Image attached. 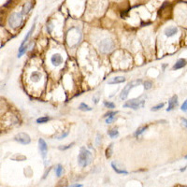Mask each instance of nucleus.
I'll list each match as a JSON object with an SVG mask.
<instances>
[{
	"label": "nucleus",
	"mask_w": 187,
	"mask_h": 187,
	"mask_svg": "<svg viewBox=\"0 0 187 187\" xmlns=\"http://www.w3.org/2000/svg\"><path fill=\"white\" fill-rule=\"evenodd\" d=\"M112 169H114V171L116 173H118V174H128V172L126 171L125 169H120L117 166H115L114 163H112Z\"/></svg>",
	"instance_id": "obj_17"
},
{
	"label": "nucleus",
	"mask_w": 187,
	"mask_h": 187,
	"mask_svg": "<svg viewBox=\"0 0 187 187\" xmlns=\"http://www.w3.org/2000/svg\"><path fill=\"white\" fill-rule=\"evenodd\" d=\"M181 109L183 110V112H187V99L184 101V102H183V104L181 105Z\"/></svg>",
	"instance_id": "obj_28"
},
{
	"label": "nucleus",
	"mask_w": 187,
	"mask_h": 187,
	"mask_svg": "<svg viewBox=\"0 0 187 187\" xmlns=\"http://www.w3.org/2000/svg\"><path fill=\"white\" fill-rule=\"evenodd\" d=\"M141 83V80H133V82H130L129 83L126 84V86H124V88L123 89L122 93H121L120 97L122 100H125L128 97V94L130 92V90L136 87V86H139V85Z\"/></svg>",
	"instance_id": "obj_5"
},
{
	"label": "nucleus",
	"mask_w": 187,
	"mask_h": 187,
	"mask_svg": "<svg viewBox=\"0 0 187 187\" xmlns=\"http://www.w3.org/2000/svg\"><path fill=\"white\" fill-rule=\"evenodd\" d=\"M38 148H39L40 153H41L42 158L45 159L47 156V153H48V146H47V143L45 142V140L43 139H38Z\"/></svg>",
	"instance_id": "obj_8"
},
{
	"label": "nucleus",
	"mask_w": 187,
	"mask_h": 187,
	"mask_svg": "<svg viewBox=\"0 0 187 187\" xmlns=\"http://www.w3.org/2000/svg\"><path fill=\"white\" fill-rule=\"evenodd\" d=\"M125 82V78L122 77V76H118V77H114L112 79H110L108 83L109 84H118V83H123Z\"/></svg>",
	"instance_id": "obj_12"
},
{
	"label": "nucleus",
	"mask_w": 187,
	"mask_h": 187,
	"mask_svg": "<svg viewBox=\"0 0 187 187\" xmlns=\"http://www.w3.org/2000/svg\"><path fill=\"white\" fill-rule=\"evenodd\" d=\"M177 105H178V97H177V95H173L169 101V108L166 109V112L172 110L174 108L177 107Z\"/></svg>",
	"instance_id": "obj_10"
},
{
	"label": "nucleus",
	"mask_w": 187,
	"mask_h": 187,
	"mask_svg": "<svg viewBox=\"0 0 187 187\" xmlns=\"http://www.w3.org/2000/svg\"><path fill=\"white\" fill-rule=\"evenodd\" d=\"M112 144L109 145V148H107V150H106V157L109 158L112 156Z\"/></svg>",
	"instance_id": "obj_22"
},
{
	"label": "nucleus",
	"mask_w": 187,
	"mask_h": 187,
	"mask_svg": "<svg viewBox=\"0 0 187 187\" xmlns=\"http://www.w3.org/2000/svg\"><path fill=\"white\" fill-rule=\"evenodd\" d=\"M151 87V82H146L144 83V88L145 89H150Z\"/></svg>",
	"instance_id": "obj_30"
},
{
	"label": "nucleus",
	"mask_w": 187,
	"mask_h": 187,
	"mask_svg": "<svg viewBox=\"0 0 187 187\" xmlns=\"http://www.w3.org/2000/svg\"><path fill=\"white\" fill-rule=\"evenodd\" d=\"M148 129V126H142V127H139L137 131H136V133H135V136H139L141 134H143L144 133V131H146Z\"/></svg>",
	"instance_id": "obj_20"
},
{
	"label": "nucleus",
	"mask_w": 187,
	"mask_h": 187,
	"mask_svg": "<svg viewBox=\"0 0 187 187\" xmlns=\"http://www.w3.org/2000/svg\"><path fill=\"white\" fill-rule=\"evenodd\" d=\"M115 120V116H110V117L106 118V124H112V122H114Z\"/></svg>",
	"instance_id": "obj_26"
},
{
	"label": "nucleus",
	"mask_w": 187,
	"mask_h": 187,
	"mask_svg": "<svg viewBox=\"0 0 187 187\" xmlns=\"http://www.w3.org/2000/svg\"><path fill=\"white\" fill-rule=\"evenodd\" d=\"M23 23V13L13 12L9 18V24L12 28H18Z\"/></svg>",
	"instance_id": "obj_3"
},
{
	"label": "nucleus",
	"mask_w": 187,
	"mask_h": 187,
	"mask_svg": "<svg viewBox=\"0 0 187 187\" xmlns=\"http://www.w3.org/2000/svg\"><path fill=\"white\" fill-rule=\"evenodd\" d=\"M49 120H50V118L47 117V116H45V117H40V118L37 119V123L38 124H44V123H47Z\"/></svg>",
	"instance_id": "obj_23"
},
{
	"label": "nucleus",
	"mask_w": 187,
	"mask_h": 187,
	"mask_svg": "<svg viewBox=\"0 0 187 187\" xmlns=\"http://www.w3.org/2000/svg\"><path fill=\"white\" fill-rule=\"evenodd\" d=\"M80 39H82V33L78 28L73 27L68 32L67 41L69 46H76V45L80 43Z\"/></svg>",
	"instance_id": "obj_2"
},
{
	"label": "nucleus",
	"mask_w": 187,
	"mask_h": 187,
	"mask_svg": "<svg viewBox=\"0 0 187 187\" xmlns=\"http://www.w3.org/2000/svg\"><path fill=\"white\" fill-rule=\"evenodd\" d=\"M55 172H56V176L57 177H60L62 175V173H63V166L60 164L57 165L56 169H55Z\"/></svg>",
	"instance_id": "obj_21"
},
{
	"label": "nucleus",
	"mask_w": 187,
	"mask_h": 187,
	"mask_svg": "<svg viewBox=\"0 0 187 187\" xmlns=\"http://www.w3.org/2000/svg\"><path fill=\"white\" fill-rule=\"evenodd\" d=\"M30 79H31L32 82H39V80L41 79V74H40L38 71H34V72H32L31 76H30Z\"/></svg>",
	"instance_id": "obj_15"
},
{
	"label": "nucleus",
	"mask_w": 187,
	"mask_h": 187,
	"mask_svg": "<svg viewBox=\"0 0 187 187\" xmlns=\"http://www.w3.org/2000/svg\"><path fill=\"white\" fill-rule=\"evenodd\" d=\"M144 103H145V100H143V99L134 98V99L126 101V102L124 104V108H130V109H133L135 110H137L140 108H143Z\"/></svg>",
	"instance_id": "obj_4"
},
{
	"label": "nucleus",
	"mask_w": 187,
	"mask_h": 187,
	"mask_svg": "<svg viewBox=\"0 0 187 187\" xmlns=\"http://www.w3.org/2000/svg\"><path fill=\"white\" fill-rule=\"evenodd\" d=\"M92 158H93L92 154H91V151L89 150H87L84 147L80 148V154L78 156V163L80 166H82V168L87 166L92 162Z\"/></svg>",
	"instance_id": "obj_1"
},
{
	"label": "nucleus",
	"mask_w": 187,
	"mask_h": 187,
	"mask_svg": "<svg viewBox=\"0 0 187 187\" xmlns=\"http://www.w3.org/2000/svg\"><path fill=\"white\" fill-rule=\"evenodd\" d=\"M53 25L52 23H50V24L48 23V27H47V31H48L49 33H50V32H52V29H53Z\"/></svg>",
	"instance_id": "obj_31"
},
{
	"label": "nucleus",
	"mask_w": 187,
	"mask_h": 187,
	"mask_svg": "<svg viewBox=\"0 0 187 187\" xmlns=\"http://www.w3.org/2000/svg\"><path fill=\"white\" fill-rule=\"evenodd\" d=\"M186 65V60L185 59H179L178 61L176 62V64L174 65L173 69L177 70V69H180V68H183Z\"/></svg>",
	"instance_id": "obj_14"
},
{
	"label": "nucleus",
	"mask_w": 187,
	"mask_h": 187,
	"mask_svg": "<svg viewBox=\"0 0 187 187\" xmlns=\"http://www.w3.org/2000/svg\"><path fill=\"white\" fill-rule=\"evenodd\" d=\"M178 32V28L177 27H168L165 30V35L166 37H172Z\"/></svg>",
	"instance_id": "obj_13"
},
{
	"label": "nucleus",
	"mask_w": 187,
	"mask_h": 187,
	"mask_svg": "<svg viewBox=\"0 0 187 187\" xmlns=\"http://www.w3.org/2000/svg\"><path fill=\"white\" fill-rule=\"evenodd\" d=\"M99 49H100V52L103 53H110L114 49V42L112 41V39L105 38L100 42Z\"/></svg>",
	"instance_id": "obj_6"
},
{
	"label": "nucleus",
	"mask_w": 187,
	"mask_h": 187,
	"mask_svg": "<svg viewBox=\"0 0 187 187\" xmlns=\"http://www.w3.org/2000/svg\"><path fill=\"white\" fill-rule=\"evenodd\" d=\"M163 107H164V103H160V104L156 105V106H154V107L151 108V112H156V110H159L161 108H163Z\"/></svg>",
	"instance_id": "obj_24"
},
{
	"label": "nucleus",
	"mask_w": 187,
	"mask_h": 187,
	"mask_svg": "<svg viewBox=\"0 0 187 187\" xmlns=\"http://www.w3.org/2000/svg\"><path fill=\"white\" fill-rule=\"evenodd\" d=\"M15 140L23 145L29 144L31 142V139H30L29 135L26 133H19L18 135H16V137H15Z\"/></svg>",
	"instance_id": "obj_7"
},
{
	"label": "nucleus",
	"mask_w": 187,
	"mask_h": 187,
	"mask_svg": "<svg viewBox=\"0 0 187 187\" xmlns=\"http://www.w3.org/2000/svg\"><path fill=\"white\" fill-rule=\"evenodd\" d=\"M184 158H185V159H187V155L185 156V157H184Z\"/></svg>",
	"instance_id": "obj_35"
},
{
	"label": "nucleus",
	"mask_w": 187,
	"mask_h": 187,
	"mask_svg": "<svg viewBox=\"0 0 187 187\" xmlns=\"http://www.w3.org/2000/svg\"><path fill=\"white\" fill-rule=\"evenodd\" d=\"M73 145H74V143H71V144L67 145V146H60V147H59V150H61V151L68 150V149H69V148H71Z\"/></svg>",
	"instance_id": "obj_27"
},
{
	"label": "nucleus",
	"mask_w": 187,
	"mask_h": 187,
	"mask_svg": "<svg viewBox=\"0 0 187 187\" xmlns=\"http://www.w3.org/2000/svg\"><path fill=\"white\" fill-rule=\"evenodd\" d=\"M79 109L80 110H83V112H90V110H92V109H91L89 106H87L85 103H80V106H79Z\"/></svg>",
	"instance_id": "obj_19"
},
{
	"label": "nucleus",
	"mask_w": 187,
	"mask_h": 187,
	"mask_svg": "<svg viewBox=\"0 0 187 187\" xmlns=\"http://www.w3.org/2000/svg\"><path fill=\"white\" fill-rule=\"evenodd\" d=\"M68 135V132H65V133H63L61 136H60V137H58V139H64V138H65L67 137V136Z\"/></svg>",
	"instance_id": "obj_33"
},
{
	"label": "nucleus",
	"mask_w": 187,
	"mask_h": 187,
	"mask_svg": "<svg viewBox=\"0 0 187 187\" xmlns=\"http://www.w3.org/2000/svg\"><path fill=\"white\" fill-rule=\"evenodd\" d=\"M181 124H183V125L187 130V119H181Z\"/></svg>",
	"instance_id": "obj_32"
},
{
	"label": "nucleus",
	"mask_w": 187,
	"mask_h": 187,
	"mask_svg": "<svg viewBox=\"0 0 187 187\" xmlns=\"http://www.w3.org/2000/svg\"><path fill=\"white\" fill-rule=\"evenodd\" d=\"M109 136L112 139H115V138H117L118 136H119V132H118V130L117 129H112V130H110L109 131Z\"/></svg>",
	"instance_id": "obj_18"
},
{
	"label": "nucleus",
	"mask_w": 187,
	"mask_h": 187,
	"mask_svg": "<svg viewBox=\"0 0 187 187\" xmlns=\"http://www.w3.org/2000/svg\"><path fill=\"white\" fill-rule=\"evenodd\" d=\"M36 21H37V20H36ZM36 21H35V23H33V25H32L31 29L29 30V31H28V33H27V35H26V36H25V38H23V42L21 43V46H20V48H23V46H25V44H26V42L28 41L29 38L32 36V33L34 32V30H35V26H36Z\"/></svg>",
	"instance_id": "obj_11"
},
{
	"label": "nucleus",
	"mask_w": 187,
	"mask_h": 187,
	"mask_svg": "<svg viewBox=\"0 0 187 187\" xmlns=\"http://www.w3.org/2000/svg\"><path fill=\"white\" fill-rule=\"evenodd\" d=\"M72 186H76V187H82V184H75V185H72Z\"/></svg>",
	"instance_id": "obj_34"
},
{
	"label": "nucleus",
	"mask_w": 187,
	"mask_h": 187,
	"mask_svg": "<svg viewBox=\"0 0 187 187\" xmlns=\"http://www.w3.org/2000/svg\"><path fill=\"white\" fill-rule=\"evenodd\" d=\"M116 114H117V112H109L108 113H106L104 115V117L108 118V117H110V116H115Z\"/></svg>",
	"instance_id": "obj_29"
},
{
	"label": "nucleus",
	"mask_w": 187,
	"mask_h": 187,
	"mask_svg": "<svg viewBox=\"0 0 187 187\" xmlns=\"http://www.w3.org/2000/svg\"><path fill=\"white\" fill-rule=\"evenodd\" d=\"M32 4H31V2H27V3H25L24 4V6H23V14H27L30 11H31V9H32Z\"/></svg>",
	"instance_id": "obj_16"
},
{
	"label": "nucleus",
	"mask_w": 187,
	"mask_h": 187,
	"mask_svg": "<svg viewBox=\"0 0 187 187\" xmlns=\"http://www.w3.org/2000/svg\"><path fill=\"white\" fill-rule=\"evenodd\" d=\"M104 106L105 107H107L108 109H114L115 108V105L112 102H108V101H104Z\"/></svg>",
	"instance_id": "obj_25"
},
{
	"label": "nucleus",
	"mask_w": 187,
	"mask_h": 187,
	"mask_svg": "<svg viewBox=\"0 0 187 187\" xmlns=\"http://www.w3.org/2000/svg\"><path fill=\"white\" fill-rule=\"evenodd\" d=\"M50 62H52L53 65H54V67H58V65L63 63V57L61 56V54L55 53L50 57Z\"/></svg>",
	"instance_id": "obj_9"
}]
</instances>
